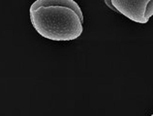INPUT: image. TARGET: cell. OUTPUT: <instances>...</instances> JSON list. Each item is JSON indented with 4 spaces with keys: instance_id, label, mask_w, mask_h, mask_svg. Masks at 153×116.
<instances>
[{
    "instance_id": "cell-1",
    "label": "cell",
    "mask_w": 153,
    "mask_h": 116,
    "mask_svg": "<svg viewBox=\"0 0 153 116\" xmlns=\"http://www.w3.org/2000/svg\"><path fill=\"white\" fill-rule=\"evenodd\" d=\"M29 18L37 33L53 42L74 41L83 32V14L75 0H35Z\"/></svg>"
},
{
    "instance_id": "cell-2",
    "label": "cell",
    "mask_w": 153,
    "mask_h": 116,
    "mask_svg": "<svg viewBox=\"0 0 153 116\" xmlns=\"http://www.w3.org/2000/svg\"><path fill=\"white\" fill-rule=\"evenodd\" d=\"M111 10L121 14L130 21L147 23L153 16V0H104Z\"/></svg>"
},
{
    "instance_id": "cell-3",
    "label": "cell",
    "mask_w": 153,
    "mask_h": 116,
    "mask_svg": "<svg viewBox=\"0 0 153 116\" xmlns=\"http://www.w3.org/2000/svg\"><path fill=\"white\" fill-rule=\"evenodd\" d=\"M150 116H153V115H150Z\"/></svg>"
}]
</instances>
